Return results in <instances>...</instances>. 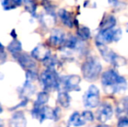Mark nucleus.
<instances>
[{
    "label": "nucleus",
    "mask_w": 128,
    "mask_h": 127,
    "mask_svg": "<svg viewBox=\"0 0 128 127\" xmlns=\"http://www.w3.org/2000/svg\"><path fill=\"white\" fill-rule=\"evenodd\" d=\"M101 83L106 93L114 94L122 92L126 89L127 82L124 77L118 75L115 70L104 71L101 77Z\"/></svg>",
    "instance_id": "nucleus-1"
},
{
    "label": "nucleus",
    "mask_w": 128,
    "mask_h": 127,
    "mask_svg": "<svg viewBox=\"0 0 128 127\" xmlns=\"http://www.w3.org/2000/svg\"><path fill=\"white\" fill-rule=\"evenodd\" d=\"M102 71V65L98 58L90 57L82 65L83 77L88 81H94L100 76Z\"/></svg>",
    "instance_id": "nucleus-2"
},
{
    "label": "nucleus",
    "mask_w": 128,
    "mask_h": 127,
    "mask_svg": "<svg viewBox=\"0 0 128 127\" xmlns=\"http://www.w3.org/2000/svg\"><path fill=\"white\" fill-rule=\"evenodd\" d=\"M40 81L44 91H55L59 89L60 78L54 70L46 69L40 75Z\"/></svg>",
    "instance_id": "nucleus-3"
},
{
    "label": "nucleus",
    "mask_w": 128,
    "mask_h": 127,
    "mask_svg": "<svg viewBox=\"0 0 128 127\" xmlns=\"http://www.w3.org/2000/svg\"><path fill=\"white\" fill-rule=\"evenodd\" d=\"M96 45L98 49V51H100L101 56L103 57V58L106 62H109V63H111L115 66H122L126 64V60L125 58L118 56L112 50L108 48L106 44L96 43Z\"/></svg>",
    "instance_id": "nucleus-4"
},
{
    "label": "nucleus",
    "mask_w": 128,
    "mask_h": 127,
    "mask_svg": "<svg viewBox=\"0 0 128 127\" xmlns=\"http://www.w3.org/2000/svg\"><path fill=\"white\" fill-rule=\"evenodd\" d=\"M32 115L35 119L39 120V122L42 123L46 119H57V111L53 110L49 106H38L33 105V109L32 111Z\"/></svg>",
    "instance_id": "nucleus-5"
},
{
    "label": "nucleus",
    "mask_w": 128,
    "mask_h": 127,
    "mask_svg": "<svg viewBox=\"0 0 128 127\" xmlns=\"http://www.w3.org/2000/svg\"><path fill=\"white\" fill-rule=\"evenodd\" d=\"M122 37V31L120 28L104 30L98 32L96 37V43L106 44L112 42H118Z\"/></svg>",
    "instance_id": "nucleus-6"
},
{
    "label": "nucleus",
    "mask_w": 128,
    "mask_h": 127,
    "mask_svg": "<svg viewBox=\"0 0 128 127\" xmlns=\"http://www.w3.org/2000/svg\"><path fill=\"white\" fill-rule=\"evenodd\" d=\"M84 105L87 108H95L100 105V91L95 85H92L84 95Z\"/></svg>",
    "instance_id": "nucleus-7"
},
{
    "label": "nucleus",
    "mask_w": 128,
    "mask_h": 127,
    "mask_svg": "<svg viewBox=\"0 0 128 127\" xmlns=\"http://www.w3.org/2000/svg\"><path fill=\"white\" fill-rule=\"evenodd\" d=\"M81 78L78 75H71L66 76L63 78H60V85L59 87H62L64 92H72V91H79V83Z\"/></svg>",
    "instance_id": "nucleus-8"
},
{
    "label": "nucleus",
    "mask_w": 128,
    "mask_h": 127,
    "mask_svg": "<svg viewBox=\"0 0 128 127\" xmlns=\"http://www.w3.org/2000/svg\"><path fill=\"white\" fill-rule=\"evenodd\" d=\"M50 56H51V51L44 44H38L32 50V53H30V57L34 60H38V61L41 62H44Z\"/></svg>",
    "instance_id": "nucleus-9"
},
{
    "label": "nucleus",
    "mask_w": 128,
    "mask_h": 127,
    "mask_svg": "<svg viewBox=\"0 0 128 127\" xmlns=\"http://www.w3.org/2000/svg\"><path fill=\"white\" fill-rule=\"evenodd\" d=\"M113 113L112 107L110 104L104 103L100 105L98 107V111H97V119L100 122L106 123L109 119H111Z\"/></svg>",
    "instance_id": "nucleus-10"
},
{
    "label": "nucleus",
    "mask_w": 128,
    "mask_h": 127,
    "mask_svg": "<svg viewBox=\"0 0 128 127\" xmlns=\"http://www.w3.org/2000/svg\"><path fill=\"white\" fill-rule=\"evenodd\" d=\"M17 58L18 62L19 63V64L21 65V67L23 69L26 70L27 71H34L37 67V64L36 61L32 58L30 56L27 54H19L17 57H15Z\"/></svg>",
    "instance_id": "nucleus-11"
},
{
    "label": "nucleus",
    "mask_w": 128,
    "mask_h": 127,
    "mask_svg": "<svg viewBox=\"0 0 128 127\" xmlns=\"http://www.w3.org/2000/svg\"><path fill=\"white\" fill-rule=\"evenodd\" d=\"M66 40V36L63 31L59 29H54L49 37V43L53 47H61L63 46Z\"/></svg>",
    "instance_id": "nucleus-12"
},
{
    "label": "nucleus",
    "mask_w": 128,
    "mask_h": 127,
    "mask_svg": "<svg viewBox=\"0 0 128 127\" xmlns=\"http://www.w3.org/2000/svg\"><path fill=\"white\" fill-rule=\"evenodd\" d=\"M9 127H26V119L22 112H16L10 120Z\"/></svg>",
    "instance_id": "nucleus-13"
},
{
    "label": "nucleus",
    "mask_w": 128,
    "mask_h": 127,
    "mask_svg": "<svg viewBox=\"0 0 128 127\" xmlns=\"http://www.w3.org/2000/svg\"><path fill=\"white\" fill-rule=\"evenodd\" d=\"M58 17H60L61 21H62V23L64 25H66L69 28L73 27V23L74 22H73L72 16L69 11H67L64 9H60L58 10Z\"/></svg>",
    "instance_id": "nucleus-14"
},
{
    "label": "nucleus",
    "mask_w": 128,
    "mask_h": 127,
    "mask_svg": "<svg viewBox=\"0 0 128 127\" xmlns=\"http://www.w3.org/2000/svg\"><path fill=\"white\" fill-rule=\"evenodd\" d=\"M116 25V18L112 15H106L100 24V31L112 29Z\"/></svg>",
    "instance_id": "nucleus-15"
},
{
    "label": "nucleus",
    "mask_w": 128,
    "mask_h": 127,
    "mask_svg": "<svg viewBox=\"0 0 128 127\" xmlns=\"http://www.w3.org/2000/svg\"><path fill=\"white\" fill-rule=\"evenodd\" d=\"M58 102L64 108L69 107L70 103H71V98H70L68 92H64V91H60L58 94Z\"/></svg>",
    "instance_id": "nucleus-16"
},
{
    "label": "nucleus",
    "mask_w": 128,
    "mask_h": 127,
    "mask_svg": "<svg viewBox=\"0 0 128 127\" xmlns=\"http://www.w3.org/2000/svg\"><path fill=\"white\" fill-rule=\"evenodd\" d=\"M8 51L13 55V57H17L18 55H19L22 51V44L17 39H14L10 43V44L8 45Z\"/></svg>",
    "instance_id": "nucleus-17"
},
{
    "label": "nucleus",
    "mask_w": 128,
    "mask_h": 127,
    "mask_svg": "<svg viewBox=\"0 0 128 127\" xmlns=\"http://www.w3.org/2000/svg\"><path fill=\"white\" fill-rule=\"evenodd\" d=\"M69 124L72 125L73 126H76V127H78V126H82L86 124L84 122V119H83L82 115L78 112H74V113L72 114V116L70 117V119H69Z\"/></svg>",
    "instance_id": "nucleus-18"
},
{
    "label": "nucleus",
    "mask_w": 128,
    "mask_h": 127,
    "mask_svg": "<svg viewBox=\"0 0 128 127\" xmlns=\"http://www.w3.org/2000/svg\"><path fill=\"white\" fill-rule=\"evenodd\" d=\"M55 15L54 14H49L46 13L44 15H42L41 17V21H42V24L46 26V28L50 29L52 28L55 24Z\"/></svg>",
    "instance_id": "nucleus-19"
},
{
    "label": "nucleus",
    "mask_w": 128,
    "mask_h": 127,
    "mask_svg": "<svg viewBox=\"0 0 128 127\" xmlns=\"http://www.w3.org/2000/svg\"><path fill=\"white\" fill-rule=\"evenodd\" d=\"M64 48L68 50H76L78 46V40L76 37H73V36H70L69 37L64 40V43L63 44Z\"/></svg>",
    "instance_id": "nucleus-20"
},
{
    "label": "nucleus",
    "mask_w": 128,
    "mask_h": 127,
    "mask_svg": "<svg viewBox=\"0 0 128 127\" xmlns=\"http://www.w3.org/2000/svg\"><path fill=\"white\" fill-rule=\"evenodd\" d=\"M23 3V1H18V0H5V1H2L1 4L3 5L4 10H10L12 9L17 8L20 4Z\"/></svg>",
    "instance_id": "nucleus-21"
},
{
    "label": "nucleus",
    "mask_w": 128,
    "mask_h": 127,
    "mask_svg": "<svg viewBox=\"0 0 128 127\" xmlns=\"http://www.w3.org/2000/svg\"><path fill=\"white\" fill-rule=\"evenodd\" d=\"M49 100V94L46 92H41L38 94L37 100L34 103V105H38V106H44Z\"/></svg>",
    "instance_id": "nucleus-22"
},
{
    "label": "nucleus",
    "mask_w": 128,
    "mask_h": 127,
    "mask_svg": "<svg viewBox=\"0 0 128 127\" xmlns=\"http://www.w3.org/2000/svg\"><path fill=\"white\" fill-rule=\"evenodd\" d=\"M77 34L78 36V37L81 40H87L90 38V36H91V31L88 27L86 26H80V27L78 29Z\"/></svg>",
    "instance_id": "nucleus-23"
},
{
    "label": "nucleus",
    "mask_w": 128,
    "mask_h": 127,
    "mask_svg": "<svg viewBox=\"0 0 128 127\" xmlns=\"http://www.w3.org/2000/svg\"><path fill=\"white\" fill-rule=\"evenodd\" d=\"M117 112L118 114H128V97H126L120 101L117 108Z\"/></svg>",
    "instance_id": "nucleus-24"
},
{
    "label": "nucleus",
    "mask_w": 128,
    "mask_h": 127,
    "mask_svg": "<svg viewBox=\"0 0 128 127\" xmlns=\"http://www.w3.org/2000/svg\"><path fill=\"white\" fill-rule=\"evenodd\" d=\"M43 63H44V64L46 66V67H47V69L54 70V71H56L55 68H56V66H57V64H58V60L56 59V58L50 56L49 58H48L47 59L44 60Z\"/></svg>",
    "instance_id": "nucleus-25"
},
{
    "label": "nucleus",
    "mask_w": 128,
    "mask_h": 127,
    "mask_svg": "<svg viewBox=\"0 0 128 127\" xmlns=\"http://www.w3.org/2000/svg\"><path fill=\"white\" fill-rule=\"evenodd\" d=\"M24 5V8L28 12H30V14L34 15L36 12V10H37V5H36L35 2L33 1H24L23 2Z\"/></svg>",
    "instance_id": "nucleus-26"
},
{
    "label": "nucleus",
    "mask_w": 128,
    "mask_h": 127,
    "mask_svg": "<svg viewBox=\"0 0 128 127\" xmlns=\"http://www.w3.org/2000/svg\"><path fill=\"white\" fill-rule=\"evenodd\" d=\"M81 115H82L83 119H84V120L86 123L92 122V121L94 120V116H93L92 112H90V111H84V112L81 113Z\"/></svg>",
    "instance_id": "nucleus-27"
},
{
    "label": "nucleus",
    "mask_w": 128,
    "mask_h": 127,
    "mask_svg": "<svg viewBox=\"0 0 128 127\" xmlns=\"http://www.w3.org/2000/svg\"><path fill=\"white\" fill-rule=\"evenodd\" d=\"M118 127H128V118L122 117L118 122Z\"/></svg>",
    "instance_id": "nucleus-28"
},
{
    "label": "nucleus",
    "mask_w": 128,
    "mask_h": 127,
    "mask_svg": "<svg viewBox=\"0 0 128 127\" xmlns=\"http://www.w3.org/2000/svg\"><path fill=\"white\" fill-rule=\"evenodd\" d=\"M27 103H28V98H24V99H23L22 101H21L20 103L18 104V105H16V106H14V107H12V108H10V110L13 111V110H16V109L19 108V107H24V106H26V105H27Z\"/></svg>",
    "instance_id": "nucleus-29"
},
{
    "label": "nucleus",
    "mask_w": 128,
    "mask_h": 127,
    "mask_svg": "<svg viewBox=\"0 0 128 127\" xmlns=\"http://www.w3.org/2000/svg\"><path fill=\"white\" fill-rule=\"evenodd\" d=\"M4 51V47L3 44L0 43V53H3Z\"/></svg>",
    "instance_id": "nucleus-30"
},
{
    "label": "nucleus",
    "mask_w": 128,
    "mask_h": 127,
    "mask_svg": "<svg viewBox=\"0 0 128 127\" xmlns=\"http://www.w3.org/2000/svg\"><path fill=\"white\" fill-rule=\"evenodd\" d=\"M12 36L14 37V39H16V37H17V35H16V31H15V30H12Z\"/></svg>",
    "instance_id": "nucleus-31"
},
{
    "label": "nucleus",
    "mask_w": 128,
    "mask_h": 127,
    "mask_svg": "<svg viewBox=\"0 0 128 127\" xmlns=\"http://www.w3.org/2000/svg\"><path fill=\"white\" fill-rule=\"evenodd\" d=\"M97 127H111V126H107V125H98Z\"/></svg>",
    "instance_id": "nucleus-32"
},
{
    "label": "nucleus",
    "mask_w": 128,
    "mask_h": 127,
    "mask_svg": "<svg viewBox=\"0 0 128 127\" xmlns=\"http://www.w3.org/2000/svg\"><path fill=\"white\" fill-rule=\"evenodd\" d=\"M0 127H4V123L1 119H0Z\"/></svg>",
    "instance_id": "nucleus-33"
},
{
    "label": "nucleus",
    "mask_w": 128,
    "mask_h": 127,
    "mask_svg": "<svg viewBox=\"0 0 128 127\" xmlns=\"http://www.w3.org/2000/svg\"><path fill=\"white\" fill-rule=\"evenodd\" d=\"M2 112H3V108H2V105L0 104V113H2Z\"/></svg>",
    "instance_id": "nucleus-34"
},
{
    "label": "nucleus",
    "mask_w": 128,
    "mask_h": 127,
    "mask_svg": "<svg viewBox=\"0 0 128 127\" xmlns=\"http://www.w3.org/2000/svg\"><path fill=\"white\" fill-rule=\"evenodd\" d=\"M127 29H128V24H127Z\"/></svg>",
    "instance_id": "nucleus-35"
}]
</instances>
